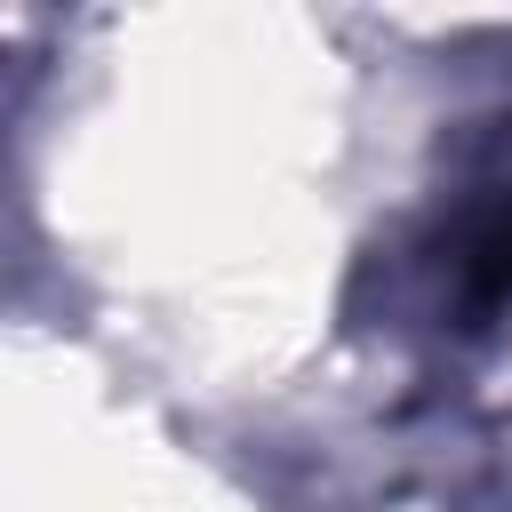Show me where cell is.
I'll list each match as a JSON object with an SVG mask.
<instances>
[{
    "mask_svg": "<svg viewBox=\"0 0 512 512\" xmlns=\"http://www.w3.org/2000/svg\"><path fill=\"white\" fill-rule=\"evenodd\" d=\"M456 280H464L472 304H504L512 296V200L464 216V232H456Z\"/></svg>",
    "mask_w": 512,
    "mask_h": 512,
    "instance_id": "1",
    "label": "cell"
}]
</instances>
